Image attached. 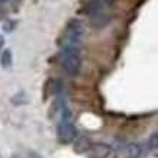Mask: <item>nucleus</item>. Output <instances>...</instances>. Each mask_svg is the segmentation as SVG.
Wrapping results in <instances>:
<instances>
[{"instance_id":"f257e3e1","label":"nucleus","mask_w":158,"mask_h":158,"mask_svg":"<svg viewBox=\"0 0 158 158\" xmlns=\"http://www.w3.org/2000/svg\"><path fill=\"white\" fill-rule=\"evenodd\" d=\"M61 62L64 70L70 76H77L81 68V55H80L78 45L65 44L61 49Z\"/></svg>"},{"instance_id":"f03ea898","label":"nucleus","mask_w":158,"mask_h":158,"mask_svg":"<svg viewBox=\"0 0 158 158\" xmlns=\"http://www.w3.org/2000/svg\"><path fill=\"white\" fill-rule=\"evenodd\" d=\"M77 135H78V131L71 120H61V123L58 125L57 128V139L60 144H71L77 138Z\"/></svg>"},{"instance_id":"7ed1b4c3","label":"nucleus","mask_w":158,"mask_h":158,"mask_svg":"<svg viewBox=\"0 0 158 158\" xmlns=\"http://www.w3.org/2000/svg\"><path fill=\"white\" fill-rule=\"evenodd\" d=\"M84 35V28L83 23L78 19H73L68 22L65 28V44L70 45H80Z\"/></svg>"},{"instance_id":"20e7f679","label":"nucleus","mask_w":158,"mask_h":158,"mask_svg":"<svg viewBox=\"0 0 158 158\" xmlns=\"http://www.w3.org/2000/svg\"><path fill=\"white\" fill-rule=\"evenodd\" d=\"M112 152H113L112 145L106 144V142H96V144H91L86 154L90 158H107L112 155Z\"/></svg>"},{"instance_id":"39448f33","label":"nucleus","mask_w":158,"mask_h":158,"mask_svg":"<svg viewBox=\"0 0 158 158\" xmlns=\"http://www.w3.org/2000/svg\"><path fill=\"white\" fill-rule=\"evenodd\" d=\"M110 20H112V16L109 13H106L105 10L100 12V13L90 16V25L96 29H102V28H105V26H107Z\"/></svg>"},{"instance_id":"423d86ee","label":"nucleus","mask_w":158,"mask_h":158,"mask_svg":"<svg viewBox=\"0 0 158 158\" xmlns=\"http://www.w3.org/2000/svg\"><path fill=\"white\" fill-rule=\"evenodd\" d=\"M105 10V3L102 0H90L84 7L81 9V13H84L86 16H93V15H97Z\"/></svg>"},{"instance_id":"0eeeda50","label":"nucleus","mask_w":158,"mask_h":158,"mask_svg":"<svg viewBox=\"0 0 158 158\" xmlns=\"http://www.w3.org/2000/svg\"><path fill=\"white\" fill-rule=\"evenodd\" d=\"M91 147V141L87 136H80L77 139L74 145H73V149L76 154H86L89 151V148Z\"/></svg>"},{"instance_id":"6e6552de","label":"nucleus","mask_w":158,"mask_h":158,"mask_svg":"<svg viewBox=\"0 0 158 158\" xmlns=\"http://www.w3.org/2000/svg\"><path fill=\"white\" fill-rule=\"evenodd\" d=\"M141 154H142V148L136 142H129L125 147V155L128 158H139Z\"/></svg>"},{"instance_id":"1a4fd4ad","label":"nucleus","mask_w":158,"mask_h":158,"mask_svg":"<svg viewBox=\"0 0 158 158\" xmlns=\"http://www.w3.org/2000/svg\"><path fill=\"white\" fill-rule=\"evenodd\" d=\"M0 64L3 68H9L12 65V51L10 49H5L2 55H0Z\"/></svg>"},{"instance_id":"9d476101","label":"nucleus","mask_w":158,"mask_h":158,"mask_svg":"<svg viewBox=\"0 0 158 158\" xmlns=\"http://www.w3.org/2000/svg\"><path fill=\"white\" fill-rule=\"evenodd\" d=\"M148 148L149 149H158V132H154L148 139Z\"/></svg>"},{"instance_id":"9b49d317","label":"nucleus","mask_w":158,"mask_h":158,"mask_svg":"<svg viewBox=\"0 0 158 158\" xmlns=\"http://www.w3.org/2000/svg\"><path fill=\"white\" fill-rule=\"evenodd\" d=\"M25 93H19V94H16V96L12 97V103L13 105H22V103H25Z\"/></svg>"},{"instance_id":"f8f14e48","label":"nucleus","mask_w":158,"mask_h":158,"mask_svg":"<svg viewBox=\"0 0 158 158\" xmlns=\"http://www.w3.org/2000/svg\"><path fill=\"white\" fill-rule=\"evenodd\" d=\"M13 26H15V23H13V22H9V23H6L5 26H3V28H5V31H6V32H10V31L13 29Z\"/></svg>"},{"instance_id":"ddd939ff","label":"nucleus","mask_w":158,"mask_h":158,"mask_svg":"<svg viewBox=\"0 0 158 158\" xmlns=\"http://www.w3.org/2000/svg\"><path fill=\"white\" fill-rule=\"evenodd\" d=\"M102 2H103L105 5H107V6H112L116 2V0H102Z\"/></svg>"},{"instance_id":"4468645a","label":"nucleus","mask_w":158,"mask_h":158,"mask_svg":"<svg viewBox=\"0 0 158 158\" xmlns=\"http://www.w3.org/2000/svg\"><path fill=\"white\" fill-rule=\"evenodd\" d=\"M3 45H5V38H3V36L0 35V49L3 48Z\"/></svg>"},{"instance_id":"2eb2a0df","label":"nucleus","mask_w":158,"mask_h":158,"mask_svg":"<svg viewBox=\"0 0 158 158\" xmlns=\"http://www.w3.org/2000/svg\"><path fill=\"white\" fill-rule=\"evenodd\" d=\"M6 2H9V0H0V3H6Z\"/></svg>"}]
</instances>
